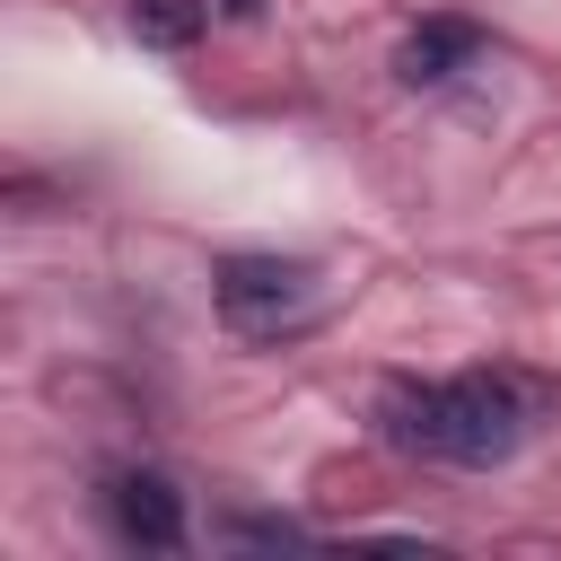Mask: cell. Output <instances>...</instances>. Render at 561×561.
Returning a JSON list of instances; mask_svg holds the SVG:
<instances>
[{"mask_svg": "<svg viewBox=\"0 0 561 561\" xmlns=\"http://www.w3.org/2000/svg\"><path fill=\"white\" fill-rule=\"evenodd\" d=\"M105 508H114L123 543H140V552H175L184 543V491L167 473H149V465H123L105 482Z\"/></svg>", "mask_w": 561, "mask_h": 561, "instance_id": "obj_3", "label": "cell"}, {"mask_svg": "<svg viewBox=\"0 0 561 561\" xmlns=\"http://www.w3.org/2000/svg\"><path fill=\"white\" fill-rule=\"evenodd\" d=\"M473 53H482V26H473V18H421V26L403 35V53H394V79H403V88H438V79H456Z\"/></svg>", "mask_w": 561, "mask_h": 561, "instance_id": "obj_4", "label": "cell"}, {"mask_svg": "<svg viewBox=\"0 0 561 561\" xmlns=\"http://www.w3.org/2000/svg\"><path fill=\"white\" fill-rule=\"evenodd\" d=\"M202 0H131V35L140 44H158V53H184L193 35H202Z\"/></svg>", "mask_w": 561, "mask_h": 561, "instance_id": "obj_5", "label": "cell"}, {"mask_svg": "<svg viewBox=\"0 0 561 561\" xmlns=\"http://www.w3.org/2000/svg\"><path fill=\"white\" fill-rule=\"evenodd\" d=\"M210 298H219L228 333L272 342V333H298L324 307V272L298 263V254H228V263H210Z\"/></svg>", "mask_w": 561, "mask_h": 561, "instance_id": "obj_2", "label": "cell"}, {"mask_svg": "<svg viewBox=\"0 0 561 561\" xmlns=\"http://www.w3.org/2000/svg\"><path fill=\"white\" fill-rule=\"evenodd\" d=\"M543 412V386L508 377V368H473V377H438V386H386L377 394V438L403 447V456H430V465H508L526 421Z\"/></svg>", "mask_w": 561, "mask_h": 561, "instance_id": "obj_1", "label": "cell"}, {"mask_svg": "<svg viewBox=\"0 0 561 561\" xmlns=\"http://www.w3.org/2000/svg\"><path fill=\"white\" fill-rule=\"evenodd\" d=\"M219 9H228V18H254V9H263V0H219Z\"/></svg>", "mask_w": 561, "mask_h": 561, "instance_id": "obj_6", "label": "cell"}]
</instances>
